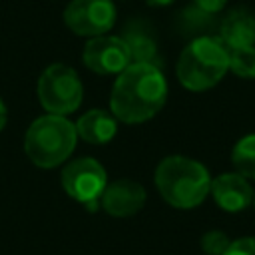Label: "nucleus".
Instances as JSON below:
<instances>
[{
  "instance_id": "obj_21",
  "label": "nucleus",
  "mask_w": 255,
  "mask_h": 255,
  "mask_svg": "<svg viewBox=\"0 0 255 255\" xmlns=\"http://www.w3.org/2000/svg\"><path fill=\"white\" fill-rule=\"evenodd\" d=\"M145 2H147V6H153V8H163V6L173 4L175 0H145Z\"/></svg>"
},
{
  "instance_id": "obj_12",
  "label": "nucleus",
  "mask_w": 255,
  "mask_h": 255,
  "mask_svg": "<svg viewBox=\"0 0 255 255\" xmlns=\"http://www.w3.org/2000/svg\"><path fill=\"white\" fill-rule=\"evenodd\" d=\"M129 52L131 64H151L159 68V52H157V42L151 32V28L145 22L133 20L124 26L122 36H120Z\"/></svg>"
},
{
  "instance_id": "obj_16",
  "label": "nucleus",
  "mask_w": 255,
  "mask_h": 255,
  "mask_svg": "<svg viewBox=\"0 0 255 255\" xmlns=\"http://www.w3.org/2000/svg\"><path fill=\"white\" fill-rule=\"evenodd\" d=\"M229 70L245 80H255V46L229 50Z\"/></svg>"
},
{
  "instance_id": "obj_9",
  "label": "nucleus",
  "mask_w": 255,
  "mask_h": 255,
  "mask_svg": "<svg viewBox=\"0 0 255 255\" xmlns=\"http://www.w3.org/2000/svg\"><path fill=\"white\" fill-rule=\"evenodd\" d=\"M102 207L114 217H129L145 203V189L133 179H116L102 193Z\"/></svg>"
},
{
  "instance_id": "obj_19",
  "label": "nucleus",
  "mask_w": 255,
  "mask_h": 255,
  "mask_svg": "<svg viewBox=\"0 0 255 255\" xmlns=\"http://www.w3.org/2000/svg\"><path fill=\"white\" fill-rule=\"evenodd\" d=\"M191 4H195L197 8H201L203 12H207V14H219L225 6H227V0H193Z\"/></svg>"
},
{
  "instance_id": "obj_6",
  "label": "nucleus",
  "mask_w": 255,
  "mask_h": 255,
  "mask_svg": "<svg viewBox=\"0 0 255 255\" xmlns=\"http://www.w3.org/2000/svg\"><path fill=\"white\" fill-rule=\"evenodd\" d=\"M60 181L64 191L78 203L88 205L90 211L98 207V199L108 185L106 169L94 157H78L68 161L62 169Z\"/></svg>"
},
{
  "instance_id": "obj_1",
  "label": "nucleus",
  "mask_w": 255,
  "mask_h": 255,
  "mask_svg": "<svg viewBox=\"0 0 255 255\" xmlns=\"http://www.w3.org/2000/svg\"><path fill=\"white\" fill-rule=\"evenodd\" d=\"M167 100V82L161 68L151 64H129L114 82L110 112L118 122L141 124L151 120Z\"/></svg>"
},
{
  "instance_id": "obj_8",
  "label": "nucleus",
  "mask_w": 255,
  "mask_h": 255,
  "mask_svg": "<svg viewBox=\"0 0 255 255\" xmlns=\"http://www.w3.org/2000/svg\"><path fill=\"white\" fill-rule=\"evenodd\" d=\"M82 60L88 70L100 76L122 74L129 64V52L120 36H94L86 42Z\"/></svg>"
},
{
  "instance_id": "obj_15",
  "label": "nucleus",
  "mask_w": 255,
  "mask_h": 255,
  "mask_svg": "<svg viewBox=\"0 0 255 255\" xmlns=\"http://www.w3.org/2000/svg\"><path fill=\"white\" fill-rule=\"evenodd\" d=\"M177 22H179L181 32H185V34L207 36V34H203V32H207V30L213 28V24H215V16L203 12V10L197 8L195 4H189V6H185V8L179 12ZM197 36H195V38H197Z\"/></svg>"
},
{
  "instance_id": "obj_20",
  "label": "nucleus",
  "mask_w": 255,
  "mask_h": 255,
  "mask_svg": "<svg viewBox=\"0 0 255 255\" xmlns=\"http://www.w3.org/2000/svg\"><path fill=\"white\" fill-rule=\"evenodd\" d=\"M6 122H8V110H6V104H4L2 98H0V131L4 129Z\"/></svg>"
},
{
  "instance_id": "obj_18",
  "label": "nucleus",
  "mask_w": 255,
  "mask_h": 255,
  "mask_svg": "<svg viewBox=\"0 0 255 255\" xmlns=\"http://www.w3.org/2000/svg\"><path fill=\"white\" fill-rule=\"evenodd\" d=\"M223 255H255V237H239L231 241Z\"/></svg>"
},
{
  "instance_id": "obj_5",
  "label": "nucleus",
  "mask_w": 255,
  "mask_h": 255,
  "mask_svg": "<svg viewBox=\"0 0 255 255\" xmlns=\"http://www.w3.org/2000/svg\"><path fill=\"white\" fill-rule=\"evenodd\" d=\"M84 88L74 68L66 64L48 66L38 80V100L48 114L68 116L82 104Z\"/></svg>"
},
{
  "instance_id": "obj_4",
  "label": "nucleus",
  "mask_w": 255,
  "mask_h": 255,
  "mask_svg": "<svg viewBox=\"0 0 255 255\" xmlns=\"http://www.w3.org/2000/svg\"><path fill=\"white\" fill-rule=\"evenodd\" d=\"M78 141L76 126L64 116L46 114L30 124L24 135V151L28 159L44 169L62 165L74 151Z\"/></svg>"
},
{
  "instance_id": "obj_22",
  "label": "nucleus",
  "mask_w": 255,
  "mask_h": 255,
  "mask_svg": "<svg viewBox=\"0 0 255 255\" xmlns=\"http://www.w3.org/2000/svg\"><path fill=\"white\" fill-rule=\"evenodd\" d=\"M251 203H253V207H255V189H253V201H251Z\"/></svg>"
},
{
  "instance_id": "obj_10",
  "label": "nucleus",
  "mask_w": 255,
  "mask_h": 255,
  "mask_svg": "<svg viewBox=\"0 0 255 255\" xmlns=\"http://www.w3.org/2000/svg\"><path fill=\"white\" fill-rule=\"evenodd\" d=\"M215 203L229 213L243 211L253 201V187L249 185V179L243 177L237 171H227L211 179V189Z\"/></svg>"
},
{
  "instance_id": "obj_2",
  "label": "nucleus",
  "mask_w": 255,
  "mask_h": 255,
  "mask_svg": "<svg viewBox=\"0 0 255 255\" xmlns=\"http://www.w3.org/2000/svg\"><path fill=\"white\" fill-rule=\"evenodd\" d=\"M159 195L175 209H193L207 197L211 177L203 163L185 155L163 157L153 175Z\"/></svg>"
},
{
  "instance_id": "obj_11",
  "label": "nucleus",
  "mask_w": 255,
  "mask_h": 255,
  "mask_svg": "<svg viewBox=\"0 0 255 255\" xmlns=\"http://www.w3.org/2000/svg\"><path fill=\"white\" fill-rule=\"evenodd\" d=\"M217 38L229 50L255 46V14L243 6L229 10L217 26Z\"/></svg>"
},
{
  "instance_id": "obj_14",
  "label": "nucleus",
  "mask_w": 255,
  "mask_h": 255,
  "mask_svg": "<svg viewBox=\"0 0 255 255\" xmlns=\"http://www.w3.org/2000/svg\"><path fill=\"white\" fill-rule=\"evenodd\" d=\"M231 163L237 173L255 179V133L243 135L231 149Z\"/></svg>"
},
{
  "instance_id": "obj_13",
  "label": "nucleus",
  "mask_w": 255,
  "mask_h": 255,
  "mask_svg": "<svg viewBox=\"0 0 255 255\" xmlns=\"http://www.w3.org/2000/svg\"><path fill=\"white\" fill-rule=\"evenodd\" d=\"M74 126H76L78 137L94 145L108 143L118 131L116 116L106 110H90L84 116H80V120Z\"/></svg>"
},
{
  "instance_id": "obj_7",
  "label": "nucleus",
  "mask_w": 255,
  "mask_h": 255,
  "mask_svg": "<svg viewBox=\"0 0 255 255\" xmlns=\"http://www.w3.org/2000/svg\"><path fill=\"white\" fill-rule=\"evenodd\" d=\"M112 0H72L64 8V24L78 36H104L116 24Z\"/></svg>"
},
{
  "instance_id": "obj_17",
  "label": "nucleus",
  "mask_w": 255,
  "mask_h": 255,
  "mask_svg": "<svg viewBox=\"0 0 255 255\" xmlns=\"http://www.w3.org/2000/svg\"><path fill=\"white\" fill-rule=\"evenodd\" d=\"M229 243H231L229 237L223 231H217V229L207 231L201 237V249H203L205 255H223L225 249L229 247Z\"/></svg>"
},
{
  "instance_id": "obj_3",
  "label": "nucleus",
  "mask_w": 255,
  "mask_h": 255,
  "mask_svg": "<svg viewBox=\"0 0 255 255\" xmlns=\"http://www.w3.org/2000/svg\"><path fill=\"white\" fill-rule=\"evenodd\" d=\"M175 72L185 90H209L229 72V48L217 36H197L181 50Z\"/></svg>"
}]
</instances>
